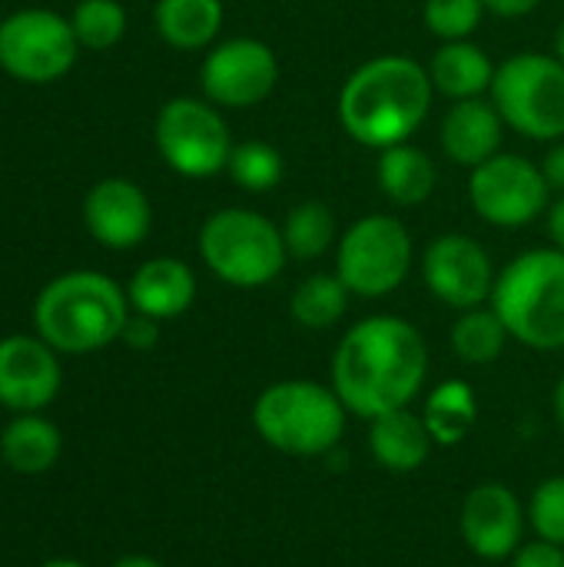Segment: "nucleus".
<instances>
[{"label": "nucleus", "mask_w": 564, "mask_h": 567, "mask_svg": "<svg viewBox=\"0 0 564 567\" xmlns=\"http://www.w3.org/2000/svg\"><path fill=\"white\" fill-rule=\"evenodd\" d=\"M429 349L422 332L399 316H369L356 322L332 355V389L359 419H379L422 392Z\"/></svg>", "instance_id": "f257e3e1"}, {"label": "nucleus", "mask_w": 564, "mask_h": 567, "mask_svg": "<svg viewBox=\"0 0 564 567\" xmlns=\"http://www.w3.org/2000/svg\"><path fill=\"white\" fill-rule=\"evenodd\" d=\"M432 93V76L419 60L402 53L376 56L342 83L339 123L356 143L389 150L409 143V136L425 123Z\"/></svg>", "instance_id": "f03ea898"}, {"label": "nucleus", "mask_w": 564, "mask_h": 567, "mask_svg": "<svg viewBox=\"0 0 564 567\" xmlns=\"http://www.w3.org/2000/svg\"><path fill=\"white\" fill-rule=\"evenodd\" d=\"M130 319V296L103 272L57 276L33 302L37 336L57 352H96L123 336Z\"/></svg>", "instance_id": "7ed1b4c3"}, {"label": "nucleus", "mask_w": 564, "mask_h": 567, "mask_svg": "<svg viewBox=\"0 0 564 567\" xmlns=\"http://www.w3.org/2000/svg\"><path fill=\"white\" fill-rule=\"evenodd\" d=\"M492 309L509 336L529 349L552 352L564 346V252L529 249L515 256L492 289Z\"/></svg>", "instance_id": "20e7f679"}, {"label": "nucleus", "mask_w": 564, "mask_h": 567, "mask_svg": "<svg viewBox=\"0 0 564 567\" xmlns=\"http://www.w3.org/2000/svg\"><path fill=\"white\" fill-rule=\"evenodd\" d=\"M346 405L336 389L312 379H286L259 392L253 405V425L259 439L296 458L329 455L346 432Z\"/></svg>", "instance_id": "39448f33"}, {"label": "nucleus", "mask_w": 564, "mask_h": 567, "mask_svg": "<svg viewBox=\"0 0 564 567\" xmlns=\"http://www.w3.org/2000/svg\"><path fill=\"white\" fill-rule=\"evenodd\" d=\"M199 256L206 269L236 289H259L286 269L283 226L256 209H219L199 229Z\"/></svg>", "instance_id": "423d86ee"}, {"label": "nucleus", "mask_w": 564, "mask_h": 567, "mask_svg": "<svg viewBox=\"0 0 564 567\" xmlns=\"http://www.w3.org/2000/svg\"><path fill=\"white\" fill-rule=\"evenodd\" d=\"M492 103L529 140L564 136V63L555 53H515L495 66Z\"/></svg>", "instance_id": "0eeeda50"}, {"label": "nucleus", "mask_w": 564, "mask_h": 567, "mask_svg": "<svg viewBox=\"0 0 564 567\" xmlns=\"http://www.w3.org/2000/svg\"><path fill=\"white\" fill-rule=\"evenodd\" d=\"M412 269V236L396 216L356 219L336 246V276L352 296L382 299L396 292Z\"/></svg>", "instance_id": "6e6552de"}, {"label": "nucleus", "mask_w": 564, "mask_h": 567, "mask_svg": "<svg viewBox=\"0 0 564 567\" xmlns=\"http://www.w3.org/2000/svg\"><path fill=\"white\" fill-rule=\"evenodd\" d=\"M156 150L180 176L206 179L229 166L233 140L209 100L176 96L156 116Z\"/></svg>", "instance_id": "1a4fd4ad"}, {"label": "nucleus", "mask_w": 564, "mask_h": 567, "mask_svg": "<svg viewBox=\"0 0 564 567\" xmlns=\"http://www.w3.org/2000/svg\"><path fill=\"white\" fill-rule=\"evenodd\" d=\"M73 23L53 10H17L0 20V66L20 83H53L76 63Z\"/></svg>", "instance_id": "9d476101"}, {"label": "nucleus", "mask_w": 564, "mask_h": 567, "mask_svg": "<svg viewBox=\"0 0 564 567\" xmlns=\"http://www.w3.org/2000/svg\"><path fill=\"white\" fill-rule=\"evenodd\" d=\"M548 193L552 186L545 183L542 166L515 153H495L469 176L472 209L502 229H519L542 216L548 209Z\"/></svg>", "instance_id": "9b49d317"}, {"label": "nucleus", "mask_w": 564, "mask_h": 567, "mask_svg": "<svg viewBox=\"0 0 564 567\" xmlns=\"http://www.w3.org/2000/svg\"><path fill=\"white\" fill-rule=\"evenodd\" d=\"M279 80V63L269 43L256 37H236L213 47L199 66V86L213 106L246 110L259 106Z\"/></svg>", "instance_id": "f8f14e48"}, {"label": "nucleus", "mask_w": 564, "mask_h": 567, "mask_svg": "<svg viewBox=\"0 0 564 567\" xmlns=\"http://www.w3.org/2000/svg\"><path fill=\"white\" fill-rule=\"evenodd\" d=\"M422 276L429 292L459 312L479 309L485 299H492L495 289V269L489 252L482 249V243L462 233H445L425 249Z\"/></svg>", "instance_id": "ddd939ff"}, {"label": "nucleus", "mask_w": 564, "mask_h": 567, "mask_svg": "<svg viewBox=\"0 0 564 567\" xmlns=\"http://www.w3.org/2000/svg\"><path fill=\"white\" fill-rule=\"evenodd\" d=\"M525 518L529 515L522 512L512 488L499 482H485L469 492L459 525L472 555L485 561H505L522 548Z\"/></svg>", "instance_id": "4468645a"}, {"label": "nucleus", "mask_w": 564, "mask_h": 567, "mask_svg": "<svg viewBox=\"0 0 564 567\" xmlns=\"http://www.w3.org/2000/svg\"><path fill=\"white\" fill-rule=\"evenodd\" d=\"M60 392V362L40 336L0 339V405L27 415L47 409Z\"/></svg>", "instance_id": "2eb2a0df"}, {"label": "nucleus", "mask_w": 564, "mask_h": 567, "mask_svg": "<svg viewBox=\"0 0 564 567\" xmlns=\"http://www.w3.org/2000/svg\"><path fill=\"white\" fill-rule=\"evenodd\" d=\"M83 223L100 246L133 249L150 236L153 209H150L146 193L136 183H130L123 176H110V179H100L86 193Z\"/></svg>", "instance_id": "dca6fc26"}, {"label": "nucleus", "mask_w": 564, "mask_h": 567, "mask_svg": "<svg viewBox=\"0 0 564 567\" xmlns=\"http://www.w3.org/2000/svg\"><path fill=\"white\" fill-rule=\"evenodd\" d=\"M502 130H505V120L495 110V103L482 96L459 100L442 120V150L452 163L475 169L499 153Z\"/></svg>", "instance_id": "f3484780"}, {"label": "nucleus", "mask_w": 564, "mask_h": 567, "mask_svg": "<svg viewBox=\"0 0 564 567\" xmlns=\"http://www.w3.org/2000/svg\"><path fill=\"white\" fill-rule=\"evenodd\" d=\"M130 306L150 319H176L196 299V276L183 259L160 256L143 262L130 279Z\"/></svg>", "instance_id": "a211bd4d"}, {"label": "nucleus", "mask_w": 564, "mask_h": 567, "mask_svg": "<svg viewBox=\"0 0 564 567\" xmlns=\"http://www.w3.org/2000/svg\"><path fill=\"white\" fill-rule=\"evenodd\" d=\"M432 445L435 442L429 435L425 419L409 409H396V412L372 419L369 449L386 472H396V475L419 472L425 465V458L432 455Z\"/></svg>", "instance_id": "6ab92c4d"}, {"label": "nucleus", "mask_w": 564, "mask_h": 567, "mask_svg": "<svg viewBox=\"0 0 564 567\" xmlns=\"http://www.w3.org/2000/svg\"><path fill=\"white\" fill-rule=\"evenodd\" d=\"M429 76L432 86L439 93H445L449 100H475L485 90H492L495 80V63L489 60V53L469 40H449L432 53L429 63Z\"/></svg>", "instance_id": "aec40b11"}, {"label": "nucleus", "mask_w": 564, "mask_h": 567, "mask_svg": "<svg viewBox=\"0 0 564 567\" xmlns=\"http://www.w3.org/2000/svg\"><path fill=\"white\" fill-rule=\"evenodd\" d=\"M376 176H379V186L389 196V203L419 206L435 193L439 169L425 150H419L412 143H399V146L382 150Z\"/></svg>", "instance_id": "412c9836"}, {"label": "nucleus", "mask_w": 564, "mask_h": 567, "mask_svg": "<svg viewBox=\"0 0 564 567\" xmlns=\"http://www.w3.org/2000/svg\"><path fill=\"white\" fill-rule=\"evenodd\" d=\"M0 455L13 472L40 475V472L53 468L60 458V432L53 422H47L33 412L17 415L0 435Z\"/></svg>", "instance_id": "4be33fe9"}, {"label": "nucleus", "mask_w": 564, "mask_h": 567, "mask_svg": "<svg viewBox=\"0 0 564 567\" xmlns=\"http://www.w3.org/2000/svg\"><path fill=\"white\" fill-rule=\"evenodd\" d=\"M156 30L176 50H203L223 27L219 0H156Z\"/></svg>", "instance_id": "5701e85b"}, {"label": "nucleus", "mask_w": 564, "mask_h": 567, "mask_svg": "<svg viewBox=\"0 0 564 567\" xmlns=\"http://www.w3.org/2000/svg\"><path fill=\"white\" fill-rule=\"evenodd\" d=\"M422 419L435 445H459L479 422V399L469 382L449 379L429 392Z\"/></svg>", "instance_id": "b1692460"}, {"label": "nucleus", "mask_w": 564, "mask_h": 567, "mask_svg": "<svg viewBox=\"0 0 564 567\" xmlns=\"http://www.w3.org/2000/svg\"><path fill=\"white\" fill-rule=\"evenodd\" d=\"M349 296L352 292L346 289V282L336 272H316L296 286L289 312L302 329H312V332L332 329L346 316Z\"/></svg>", "instance_id": "393cba45"}, {"label": "nucleus", "mask_w": 564, "mask_h": 567, "mask_svg": "<svg viewBox=\"0 0 564 567\" xmlns=\"http://www.w3.org/2000/svg\"><path fill=\"white\" fill-rule=\"evenodd\" d=\"M509 339L512 336H509L505 322L499 319V312L495 309H482V306L462 312L455 319V326H452V336H449L452 352L465 365H492L502 355Z\"/></svg>", "instance_id": "a878e982"}, {"label": "nucleus", "mask_w": 564, "mask_h": 567, "mask_svg": "<svg viewBox=\"0 0 564 567\" xmlns=\"http://www.w3.org/2000/svg\"><path fill=\"white\" fill-rule=\"evenodd\" d=\"M283 239H286V252L293 259H306V262L319 259L336 243L332 209L319 199H306V203L293 206L283 223Z\"/></svg>", "instance_id": "bb28decb"}, {"label": "nucleus", "mask_w": 564, "mask_h": 567, "mask_svg": "<svg viewBox=\"0 0 564 567\" xmlns=\"http://www.w3.org/2000/svg\"><path fill=\"white\" fill-rule=\"evenodd\" d=\"M226 169H229L233 183L243 186L246 193H269L283 183L286 163H283V153L276 146L249 140V143L233 146Z\"/></svg>", "instance_id": "cd10ccee"}, {"label": "nucleus", "mask_w": 564, "mask_h": 567, "mask_svg": "<svg viewBox=\"0 0 564 567\" xmlns=\"http://www.w3.org/2000/svg\"><path fill=\"white\" fill-rule=\"evenodd\" d=\"M70 23H73V33H76L80 47L110 50L126 33V10L116 0H83L73 10Z\"/></svg>", "instance_id": "c85d7f7f"}, {"label": "nucleus", "mask_w": 564, "mask_h": 567, "mask_svg": "<svg viewBox=\"0 0 564 567\" xmlns=\"http://www.w3.org/2000/svg\"><path fill=\"white\" fill-rule=\"evenodd\" d=\"M482 0H425V27L439 40H469L482 23Z\"/></svg>", "instance_id": "c756f323"}, {"label": "nucleus", "mask_w": 564, "mask_h": 567, "mask_svg": "<svg viewBox=\"0 0 564 567\" xmlns=\"http://www.w3.org/2000/svg\"><path fill=\"white\" fill-rule=\"evenodd\" d=\"M529 525L539 538L564 548V475L542 482L529 502Z\"/></svg>", "instance_id": "7c9ffc66"}, {"label": "nucleus", "mask_w": 564, "mask_h": 567, "mask_svg": "<svg viewBox=\"0 0 564 567\" xmlns=\"http://www.w3.org/2000/svg\"><path fill=\"white\" fill-rule=\"evenodd\" d=\"M512 567H564V548L545 538H535L512 555Z\"/></svg>", "instance_id": "2f4dec72"}, {"label": "nucleus", "mask_w": 564, "mask_h": 567, "mask_svg": "<svg viewBox=\"0 0 564 567\" xmlns=\"http://www.w3.org/2000/svg\"><path fill=\"white\" fill-rule=\"evenodd\" d=\"M130 349H136V352H146V349H153L156 346V339H160V319H150V316H143V312H136V316H130L126 319V326H123V336H120Z\"/></svg>", "instance_id": "473e14b6"}, {"label": "nucleus", "mask_w": 564, "mask_h": 567, "mask_svg": "<svg viewBox=\"0 0 564 567\" xmlns=\"http://www.w3.org/2000/svg\"><path fill=\"white\" fill-rule=\"evenodd\" d=\"M542 173H545V183H548L552 189H558L564 196V140L558 146L548 150V156H545V163H542Z\"/></svg>", "instance_id": "72a5a7b5"}, {"label": "nucleus", "mask_w": 564, "mask_h": 567, "mask_svg": "<svg viewBox=\"0 0 564 567\" xmlns=\"http://www.w3.org/2000/svg\"><path fill=\"white\" fill-rule=\"evenodd\" d=\"M485 3V10H492V13H499V17H525V13H532L542 0H482Z\"/></svg>", "instance_id": "f704fd0d"}, {"label": "nucleus", "mask_w": 564, "mask_h": 567, "mask_svg": "<svg viewBox=\"0 0 564 567\" xmlns=\"http://www.w3.org/2000/svg\"><path fill=\"white\" fill-rule=\"evenodd\" d=\"M548 236H552L555 249H562L564 252V196L558 203L548 206Z\"/></svg>", "instance_id": "c9c22d12"}, {"label": "nucleus", "mask_w": 564, "mask_h": 567, "mask_svg": "<svg viewBox=\"0 0 564 567\" xmlns=\"http://www.w3.org/2000/svg\"><path fill=\"white\" fill-rule=\"evenodd\" d=\"M552 409H555V422L564 429V375L555 385V395H552Z\"/></svg>", "instance_id": "e433bc0d"}, {"label": "nucleus", "mask_w": 564, "mask_h": 567, "mask_svg": "<svg viewBox=\"0 0 564 567\" xmlns=\"http://www.w3.org/2000/svg\"><path fill=\"white\" fill-rule=\"evenodd\" d=\"M113 567H163L156 558H146V555H130V558H123V561H116Z\"/></svg>", "instance_id": "4c0bfd02"}, {"label": "nucleus", "mask_w": 564, "mask_h": 567, "mask_svg": "<svg viewBox=\"0 0 564 567\" xmlns=\"http://www.w3.org/2000/svg\"><path fill=\"white\" fill-rule=\"evenodd\" d=\"M555 56L564 63V23L558 27V33H555Z\"/></svg>", "instance_id": "58836bf2"}, {"label": "nucleus", "mask_w": 564, "mask_h": 567, "mask_svg": "<svg viewBox=\"0 0 564 567\" xmlns=\"http://www.w3.org/2000/svg\"><path fill=\"white\" fill-rule=\"evenodd\" d=\"M40 567H83L80 561H66V558H57V561H47V565Z\"/></svg>", "instance_id": "ea45409f"}]
</instances>
